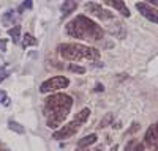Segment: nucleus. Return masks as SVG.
I'll return each mask as SVG.
<instances>
[{
	"mask_svg": "<svg viewBox=\"0 0 158 151\" xmlns=\"http://www.w3.org/2000/svg\"><path fill=\"white\" fill-rule=\"evenodd\" d=\"M84 10L89 13V14L95 16V17H98V19H101V21H108V19H112V17H114V13L101 8L98 3H94V2H87V3L84 5Z\"/></svg>",
	"mask_w": 158,
	"mask_h": 151,
	"instance_id": "nucleus-6",
	"label": "nucleus"
},
{
	"mask_svg": "<svg viewBox=\"0 0 158 151\" xmlns=\"http://www.w3.org/2000/svg\"><path fill=\"white\" fill-rule=\"evenodd\" d=\"M15 21H16V11L15 10H8L6 13H3V16H2V22H3V25H13L15 24Z\"/></svg>",
	"mask_w": 158,
	"mask_h": 151,
	"instance_id": "nucleus-12",
	"label": "nucleus"
},
{
	"mask_svg": "<svg viewBox=\"0 0 158 151\" xmlns=\"http://www.w3.org/2000/svg\"><path fill=\"white\" fill-rule=\"evenodd\" d=\"M70 85V79L65 77V76H56V77H51L46 82L41 83L40 87V91L41 93H52V91H59L62 88H67Z\"/></svg>",
	"mask_w": 158,
	"mask_h": 151,
	"instance_id": "nucleus-4",
	"label": "nucleus"
},
{
	"mask_svg": "<svg viewBox=\"0 0 158 151\" xmlns=\"http://www.w3.org/2000/svg\"><path fill=\"white\" fill-rule=\"evenodd\" d=\"M0 104L10 106V98H8V95H6L3 90H0Z\"/></svg>",
	"mask_w": 158,
	"mask_h": 151,
	"instance_id": "nucleus-19",
	"label": "nucleus"
},
{
	"mask_svg": "<svg viewBox=\"0 0 158 151\" xmlns=\"http://www.w3.org/2000/svg\"><path fill=\"white\" fill-rule=\"evenodd\" d=\"M135 145H136V142L133 140V142H130L127 146H125V151H133V148H135Z\"/></svg>",
	"mask_w": 158,
	"mask_h": 151,
	"instance_id": "nucleus-22",
	"label": "nucleus"
},
{
	"mask_svg": "<svg viewBox=\"0 0 158 151\" xmlns=\"http://www.w3.org/2000/svg\"><path fill=\"white\" fill-rule=\"evenodd\" d=\"M24 8L30 10V8H32V0H25V2L22 3V6H21V10H24Z\"/></svg>",
	"mask_w": 158,
	"mask_h": 151,
	"instance_id": "nucleus-21",
	"label": "nucleus"
},
{
	"mask_svg": "<svg viewBox=\"0 0 158 151\" xmlns=\"http://www.w3.org/2000/svg\"><path fill=\"white\" fill-rule=\"evenodd\" d=\"M97 140H98L97 134H89V135L82 137L81 140L77 142V148H89L90 145H94V143H95Z\"/></svg>",
	"mask_w": 158,
	"mask_h": 151,
	"instance_id": "nucleus-11",
	"label": "nucleus"
},
{
	"mask_svg": "<svg viewBox=\"0 0 158 151\" xmlns=\"http://www.w3.org/2000/svg\"><path fill=\"white\" fill-rule=\"evenodd\" d=\"M76 151H89V148H77Z\"/></svg>",
	"mask_w": 158,
	"mask_h": 151,
	"instance_id": "nucleus-27",
	"label": "nucleus"
},
{
	"mask_svg": "<svg viewBox=\"0 0 158 151\" xmlns=\"http://www.w3.org/2000/svg\"><path fill=\"white\" fill-rule=\"evenodd\" d=\"M136 10L141 13V14L146 17L147 21L153 22V24H158V10L146 2H138L136 3Z\"/></svg>",
	"mask_w": 158,
	"mask_h": 151,
	"instance_id": "nucleus-7",
	"label": "nucleus"
},
{
	"mask_svg": "<svg viewBox=\"0 0 158 151\" xmlns=\"http://www.w3.org/2000/svg\"><path fill=\"white\" fill-rule=\"evenodd\" d=\"M68 69L71 72H77V74H84L85 72V68L84 66H77V65H74V63H71V65L68 66Z\"/></svg>",
	"mask_w": 158,
	"mask_h": 151,
	"instance_id": "nucleus-18",
	"label": "nucleus"
},
{
	"mask_svg": "<svg viewBox=\"0 0 158 151\" xmlns=\"http://www.w3.org/2000/svg\"><path fill=\"white\" fill-rule=\"evenodd\" d=\"M8 128H10L11 131L18 132V134H24V128H22V126H21L19 123L13 121V120H10V121H8Z\"/></svg>",
	"mask_w": 158,
	"mask_h": 151,
	"instance_id": "nucleus-16",
	"label": "nucleus"
},
{
	"mask_svg": "<svg viewBox=\"0 0 158 151\" xmlns=\"http://www.w3.org/2000/svg\"><path fill=\"white\" fill-rule=\"evenodd\" d=\"M10 76V71H8V68L6 66H0V82L2 80H5L6 77Z\"/></svg>",
	"mask_w": 158,
	"mask_h": 151,
	"instance_id": "nucleus-20",
	"label": "nucleus"
},
{
	"mask_svg": "<svg viewBox=\"0 0 158 151\" xmlns=\"http://www.w3.org/2000/svg\"><path fill=\"white\" fill-rule=\"evenodd\" d=\"M146 148H144V143H136L135 145V148H133V151H144Z\"/></svg>",
	"mask_w": 158,
	"mask_h": 151,
	"instance_id": "nucleus-23",
	"label": "nucleus"
},
{
	"mask_svg": "<svg viewBox=\"0 0 158 151\" xmlns=\"http://www.w3.org/2000/svg\"><path fill=\"white\" fill-rule=\"evenodd\" d=\"M0 47H2V50H6V43L5 41H0Z\"/></svg>",
	"mask_w": 158,
	"mask_h": 151,
	"instance_id": "nucleus-26",
	"label": "nucleus"
},
{
	"mask_svg": "<svg viewBox=\"0 0 158 151\" xmlns=\"http://www.w3.org/2000/svg\"><path fill=\"white\" fill-rule=\"evenodd\" d=\"M59 55L68 61H81V60H98L100 50L95 47H89L79 43H63L57 47Z\"/></svg>",
	"mask_w": 158,
	"mask_h": 151,
	"instance_id": "nucleus-3",
	"label": "nucleus"
},
{
	"mask_svg": "<svg viewBox=\"0 0 158 151\" xmlns=\"http://www.w3.org/2000/svg\"><path fill=\"white\" fill-rule=\"evenodd\" d=\"M67 33L77 40H89V41H100L103 40L104 32L98 24H95L92 19H89L84 14L76 16L73 21H70L65 27Z\"/></svg>",
	"mask_w": 158,
	"mask_h": 151,
	"instance_id": "nucleus-2",
	"label": "nucleus"
},
{
	"mask_svg": "<svg viewBox=\"0 0 158 151\" xmlns=\"http://www.w3.org/2000/svg\"><path fill=\"white\" fill-rule=\"evenodd\" d=\"M89 117H90V109H82V110L74 117V121H76L77 124H84V123L89 120Z\"/></svg>",
	"mask_w": 158,
	"mask_h": 151,
	"instance_id": "nucleus-13",
	"label": "nucleus"
},
{
	"mask_svg": "<svg viewBox=\"0 0 158 151\" xmlns=\"http://www.w3.org/2000/svg\"><path fill=\"white\" fill-rule=\"evenodd\" d=\"M79 128H81V124H77L73 120L71 123L63 124L60 129H57L54 134H52V138H56V140H65V138H70L79 131Z\"/></svg>",
	"mask_w": 158,
	"mask_h": 151,
	"instance_id": "nucleus-5",
	"label": "nucleus"
},
{
	"mask_svg": "<svg viewBox=\"0 0 158 151\" xmlns=\"http://www.w3.org/2000/svg\"><path fill=\"white\" fill-rule=\"evenodd\" d=\"M8 35L11 36L13 43H19V40H21V25H15V27H11L8 30Z\"/></svg>",
	"mask_w": 158,
	"mask_h": 151,
	"instance_id": "nucleus-14",
	"label": "nucleus"
},
{
	"mask_svg": "<svg viewBox=\"0 0 158 151\" xmlns=\"http://www.w3.org/2000/svg\"><path fill=\"white\" fill-rule=\"evenodd\" d=\"M112 120H114V115H112V113H108V115L100 121V126H98V128H106V126H109V123H111Z\"/></svg>",
	"mask_w": 158,
	"mask_h": 151,
	"instance_id": "nucleus-17",
	"label": "nucleus"
},
{
	"mask_svg": "<svg viewBox=\"0 0 158 151\" xmlns=\"http://www.w3.org/2000/svg\"><path fill=\"white\" fill-rule=\"evenodd\" d=\"M73 106V99L71 96L65 95V93H54L49 98H46L44 103V112L48 115V128L56 129L67 120L68 113Z\"/></svg>",
	"mask_w": 158,
	"mask_h": 151,
	"instance_id": "nucleus-1",
	"label": "nucleus"
},
{
	"mask_svg": "<svg viewBox=\"0 0 158 151\" xmlns=\"http://www.w3.org/2000/svg\"><path fill=\"white\" fill-rule=\"evenodd\" d=\"M36 44H38L36 38H33V35H30V33H25L24 40H22V47L27 49L29 46H36Z\"/></svg>",
	"mask_w": 158,
	"mask_h": 151,
	"instance_id": "nucleus-15",
	"label": "nucleus"
},
{
	"mask_svg": "<svg viewBox=\"0 0 158 151\" xmlns=\"http://www.w3.org/2000/svg\"><path fill=\"white\" fill-rule=\"evenodd\" d=\"M103 90H104L103 83H97V85H95V91H97V93H98V91H103Z\"/></svg>",
	"mask_w": 158,
	"mask_h": 151,
	"instance_id": "nucleus-25",
	"label": "nucleus"
},
{
	"mask_svg": "<svg viewBox=\"0 0 158 151\" xmlns=\"http://www.w3.org/2000/svg\"><path fill=\"white\" fill-rule=\"evenodd\" d=\"M103 2L106 3V5H109V6H112L114 10H117L122 16L130 17V10L127 8V5H125L123 0H103Z\"/></svg>",
	"mask_w": 158,
	"mask_h": 151,
	"instance_id": "nucleus-8",
	"label": "nucleus"
},
{
	"mask_svg": "<svg viewBox=\"0 0 158 151\" xmlns=\"http://www.w3.org/2000/svg\"><path fill=\"white\" fill-rule=\"evenodd\" d=\"M146 3H149V5H152V6L158 8V0H146Z\"/></svg>",
	"mask_w": 158,
	"mask_h": 151,
	"instance_id": "nucleus-24",
	"label": "nucleus"
},
{
	"mask_svg": "<svg viewBox=\"0 0 158 151\" xmlns=\"http://www.w3.org/2000/svg\"><path fill=\"white\" fill-rule=\"evenodd\" d=\"M77 8V0H63V3H62V16L63 17H67L68 14H71V13Z\"/></svg>",
	"mask_w": 158,
	"mask_h": 151,
	"instance_id": "nucleus-10",
	"label": "nucleus"
},
{
	"mask_svg": "<svg viewBox=\"0 0 158 151\" xmlns=\"http://www.w3.org/2000/svg\"><path fill=\"white\" fill-rule=\"evenodd\" d=\"M156 140H158V123L152 124L150 128L147 129L146 135H144V142H146L147 145H153Z\"/></svg>",
	"mask_w": 158,
	"mask_h": 151,
	"instance_id": "nucleus-9",
	"label": "nucleus"
}]
</instances>
